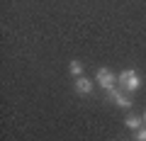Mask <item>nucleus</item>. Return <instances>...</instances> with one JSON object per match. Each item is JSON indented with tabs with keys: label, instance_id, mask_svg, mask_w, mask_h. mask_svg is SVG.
Segmentation results:
<instances>
[{
	"label": "nucleus",
	"instance_id": "nucleus-5",
	"mask_svg": "<svg viewBox=\"0 0 146 141\" xmlns=\"http://www.w3.org/2000/svg\"><path fill=\"white\" fill-rule=\"evenodd\" d=\"M124 124L129 126V129H141V124H144V117H139V115H127Z\"/></svg>",
	"mask_w": 146,
	"mask_h": 141
},
{
	"label": "nucleus",
	"instance_id": "nucleus-7",
	"mask_svg": "<svg viewBox=\"0 0 146 141\" xmlns=\"http://www.w3.org/2000/svg\"><path fill=\"white\" fill-rule=\"evenodd\" d=\"M136 141H146V126L136 131Z\"/></svg>",
	"mask_w": 146,
	"mask_h": 141
},
{
	"label": "nucleus",
	"instance_id": "nucleus-8",
	"mask_svg": "<svg viewBox=\"0 0 146 141\" xmlns=\"http://www.w3.org/2000/svg\"><path fill=\"white\" fill-rule=\"evenodd\" d=\"M144 126H146V112H144Z\"/></svg>",
	"mask_w": 146,
	"mask_h": 141
},
{
	"label": "nucleus",
	"instance_id": "nucleus-4",
	"mask_svg": "<svg viewBox=\"0 0 146 141\" xmlns=\"http://www.w3.org/2000/svg\"><path fill=\"white\" fill-rule=\"evenodd\" d=\"M76 90H78L80 95H90L93 93V83H90L85 75H78V78H76Z\"/></svg>",
	"mask_w": 146,
	"mask_h": 141
},
{
	"label": "nucleus",
	"instance_id": "nucleus-2",
	"mask_svg": "<svg viewBox=\"0 0 146 141\" xmlns=\"http://www.w3.org/2000/svg\"><path fill=\"white\" fill-rule=\"evenodd\" d=\"M98 83H100L102 90H115L117 78H115V73H112L110 68H100V71H98Z\"/></svg>",
	"mask_w": 146,
	"mask_h": 141
},
{
	"label": "nucleus",
	"instance_id": "nucleus-1",
	"mask_svg": "<svg viewBox=\"0 0 146 141\" xmlns=\"http://www.w3.org/2000/svg\"><path fill=\"white\" fill-rule=\"evenodd\" d=\"M117 83H119L122 90H127V93H136V90L141 88V78L136 75L134 68H127V71H122V73L117 75Z\"/></svg>",
	"mask_w": 146,
	"mask_h": 141
},
{
	"label": "nucleus",
	"instance_id": "nucleus-3",
	"mask_svg": "<svg viewBox=\"0 0 146 141\" xmlns=\"http://www.w3.org/2000/svg\"><path fill=\"white\" fill-rule=\"evenodd\" d=\"M107 95H110V100L115 105H119V107H131V97L129 95H122V93H117V90H107Z\"/></svg>",
	"mask_w": 146,
	"mask_h": 141
},
{
	"label": "nucleus",
	"instance_id": "nucleus-6",
	"mask_svg": "<svg viewBox=\"0 0 146 141\" xmlns=\"http://www.w3.org/2000/svg\"><path fill=\"white\" fill-rule=\"evenodd\" d=\"M68 68H71V73L76 75V78L83 75V63H80V61H71V66H68Z\"/></svg>",
	"mask_w": 146,
	"mask_h": 141
}]
</instances>
